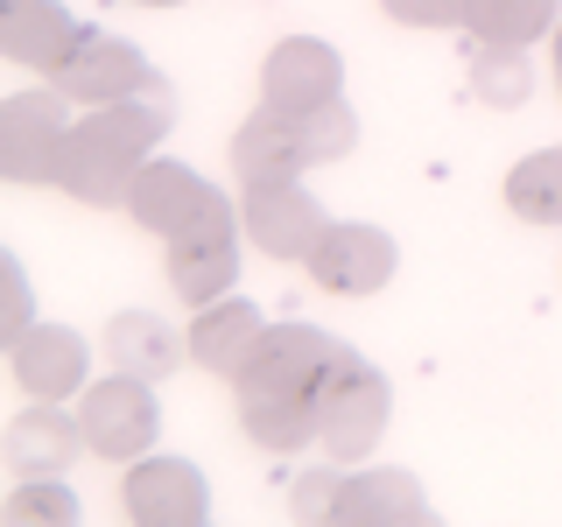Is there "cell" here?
Returning <instances> with one entry per match:
<instances>
[{"label":"cell","instance_id":"16","mask_svg":"<svg viewBox=\"0 0 562 527\" xmlns=\"http://www.w3.org/2000/svg\"><path fill=\"white\" fill-rule=\"evenodd\" d=\"M8 471L14 479H64L70 464H78V450H85V422L78 415H64L57 401H35V408H22L8 422Z\"/></svg>","mask_w":562,"mask_h":527},{"label":"cell","instance_id":"12","mask_svg":"<svg viewBox=\"0 0 562 527\" xmlns=\"http://www.w3.org/2000/svg\"><path fill=\"white\" fill-rule=\"evenodd\" d=\"M162 274L190 310L233 295V281H239V218H218V225H204V233L162 239Z\"/></svg>","mask_w":562,"mask_h":527},{"label":"cell","instance_id":"14","mask_svg":"<svg viewBox=\"0 0 562 527\" xmlns=\"http://www.w3.org/2000/svg\"><path fill=\"white\" fill-rule=\"evenodd\" d=\"M8 366H14V380H22L35 401H64V394L85 386L92 351H85V338L70 324H22L8 338Z\"/></svg>","mask_w":562,"mask_h":527},{"label":"cell","instance_id":"24","mask_svg":"<svg viewBox=\"0 0 562 527\" xmlns=\"http://www.w3.org/2000/svg\"><path fill=\"white\" fill-rule=\"evenodd\" d=\"M0 514H8V520H78V500H70L57 479H22L8 492Z\"/></svg>","mask_w":562,"mask_h":527},{"label":"cell","instance_id":"2","mask_svg":"<svg viewBox=\"0 0 562 527\" xmlns=\"http://www.w3.org/2000/svg\"><path fill=\"white\" fill-rule=\"evenodd\" d=\"M169 127H176V99H169V78L155 70L134 99L92 105L85 120H70L57 190H70L78 204H127L134 176L148 169V148Z\"/></svg>","mask_w":562,"mask_h":527},{"label":"cell","instance_id":"3","mask_svg":"<svg viewBox=\"0 0 562 527\" xmlns=\"http://www.w3.org/2000/svg\"><path fill=\"white\" fill-rule=\"evenodd\" d=\"M127 218L155 239H183V233H204V225L233 218V204H225V190L211 183V176H198L190 162H155L148 155V169H140L134 190H127Z\"/></svg>","mask_w":562,"mask_h":527},{"label":"cell","instance_id":"22","mask_svg":"<svg viewBox=\"0 0 562 527\" xmlns=\"http://www.w3.org/2000/svg\"><path fill=\"white\" fill-rule=\"evenodd\" d=\"M471 92H479L485 105H499V113H514V105H527V92H535V70H527V49L479 43V64H471Z\"/></svg>","mask_w":562,"mask_h":527},{"label":"cell","instance_id":"27","mask_svg":"<svg viewBox=\"0 0 562 527\" xmlns=\"http://www.w3.org/2000/svg\"><path fill=\"white\" fill-rule=\"evenodd\" d=\"M555 92H562V22H555Z\"/></svg>","mask_w":562,"mask_h":527},{"label":"cell","instance_id":"20","mask_svg":"<svg viewBox=\"0 0 562 527\" xmlns=\"http://www.w3.org/2000/svg\"><path fill=\"white\" fill-rule=\"evenodd\" d=\"M555 22H562V0H471V14H464V29L479 43H506V49L555 35Z\"/></svg>","mask_w":562,"mask_h":527},{"label":"cell","instance_id":"17","mask_svg":"<svg viewBox=\"0 0 562 527\" xmlns=\"http://www.w3.org/2000/svg\"><path fill=\"white\" fill-rule=\"evenodd\" d=\"M260 330H268V316L246 303V295H218V303H204L198 324H190V359H198L204 373L233 380L246 366V351L260 345Z\"/></svg>","mask_w":562,"mask_h":527},{"label":"cell","instance_id":"10","mask_svg":"<svg viewBox=\"0 0 562 527\" xmlns=\"http://www.w3.org/2000/svg\"><path fill=\"white\" fill-rule=\"evenodd\" d=\"M148 78H155V70H148V57H140L127 35L85 29V43L64 57V70H57L49 85H57L70 105H113V99H134Z\"/></svg>","mask_w":562,"mask_h":527},{"label":"cell","instance_id":"26","mask_svg":"<svg viewBox=\"0 0 562 527\" xmlns=\"http://www.w3.org/2000/svg\"><path fill=\"white\" fill-rule=\"evenodd\" d=\"M386 22H408V29H464L471 0H380Z\"/></svg>","mask_w":562,"mask_h":527},{"label":"cell","instance_id":"21","mask_svg":"<svg viewBox=\"0 0 562 527\" xmlns=\"http://www.w3.org/2000/svg\"><path fill=\"white\" fill-rule=\"evenodd\" d=\"M506 211L527 225H562V148H535L506 176Z\"/></svg>","mask_w":562,"mask_h":527},{"label":"cell","instance_id":"6","mask_svg":"<svg viewBox=\"0 0 562 527\" xmlns=\"http://www.w3.org/2000/svg\"><path fill=\"white\" fill-rule=\"evenodd\" d=\"M64 92L43 85V92H14L0 105V176L8 183H57L64 169V141H70V113Z\"/></svg>","mask_w":562,"mask_h":527},{"label":"cell","instance_id":"28","mask_svg":"<svg viewBox=\"0 0 562 527\" xmlns=\"http://www.w3.org/2000/svg\"><path fill=\"white\" fill-rule=\"evenodd\" d=\"M134 8H183V0H134Z\"/></svg>","mask_w":562,"mask_h":527},{"label":"cell","instance_id":"1","mask_svg":"<svg viewBox=\"0 0 562 527\" xmlns=\"http://www.w3.org/2000/svg\"><path fill=\"white\" fill-rule=\"evenodd\" d=\"M345 359H351V345H338L316 324H268L260 345L246 351V366L233 373L239 429L274 457L316 444V401H324V386Z\"/></svg>","mask_w":562,"mask_h":527},{"label":"cell","instance_id":"19","mask_svg":"<svg viewBox=\"0 0 562 527\" xmlns=\"http://www.w3.org/2000/svg\"><path fill=\"white\" fill-rule=\"evenodd\" d=\"M338 520L351 527H422L429 520V500H422V485L408 471H359V479H345L338 492Z\"/></svg>","mask_w":562,"mask_h":527},{"label":"cell","instance_id":"5","mask_svg":"<svg viewBox=\"0 0 562 527\" xmlns=\"http://www.w3.org/2000/svg\"><path fill=\"white\" fill-rule=\"evenodd\" d=\"M386 415H394L386 373H373V366H366L359 351H351L338 373H330L324 401H316V444L330 450V464H359V457L380 444Z\"/></svg>","mask_w":562,"mask_h":527},{"label":"cell","instance_id":"13","mask_svg":"<svg viewBox=\"0 0 562 527\" xmlns=\"http://www.w3.org/2000/svg\"><path fill=\"white\" fill-rule=\"evenodd\" d=\"M78 43H85V22L64 14L57 0H0V57H8V64L57 78L64 57Z\"/></svg>","mask_w":562,"mask_h":527},{"label":"cell","instance_id":"15","mask_svg":"<svg viewBox=\"0 0 562 527\" xmlns=\"http://www.w3.org/2000/svg\"><path fill=\"white\" fill-rule=\"evenodd\" d=\"M303 169H310V148H303V127H295V113H281V105H260L254 120H239V134H233V176H239V190L295 183Z\"/></svg>","mask_w":562,"mask_h":527},{"label":"cell","instance_id":"18","mask_svg":"<svg viewBox=\"0 0 562 527\" xmlns=\"http://www.w3.org/2000/svg\"><path fill=\"white\" fill-rule=\"evenodd\" d=\"M190 338H176L162 316L148 310H120L105 316V359H113V373H140V380H169L176 366H183Z\"/></svg>","mask_w":562,"mask_h":527},{"label":"cell","instance_id":"11","mask_svg":"<svg viewBox=\"0 0 562 527\" xmlns=\"http://www.w3.org/2000/svg\"><path fill=\"white\" fill-rule=\"evenodd\" d=\"M394 260L401 254L380 225H330L303 268H310L316 289H330V295H380L386 281H394Z\"/></svg>","mask_w":562,"mask_h":527},{"label":"cell","instance_id":"4","mask_svg":"<svg viewBox=\"0 0 562 527\" xmlns=\"http://www.w3.org/2000/svg\"><path fill=\"white\" fill-rule=\"evenodd\" d=\"M78 422H85V450L105 457V464H134V457L155 450V429H162V408H155V380L140 373H113V380H92L78 401Z\"/></svg>","mask_w":562,"mask_h":527},{"label":"cell","instance_id":"25","mask_svg":"<svg viewBox=\"0 0 562 527\" xmlns=\"http://www.w3.org/2000/svg\"><path fill=\"white\" fill-rule=\"evenodd\" d=\"M338 492H345V471L330 464V471H303L289 492V506H295V520H338Z\"/></svg>","mask_w":562,"mask_h":527},{"label":"cell","instance_id":"8","mask_svg":"<svg viewBox=\"0 0 562 527\" xmlns=\"http://www.w3.org/2000/svg\"><path fill=\"white\" fill-rule=\"evenodd\" d=\"M239 211H246V239H254L268 260H310V254H316V239L330 233L324 204H316L303 183L239 190Z\"/></svg>","mask_w":562,"mask_h":527},{"label":"cell","instance_id":"9","mask_svg":"<svg viewBox=\"0 0 562 527\" xmlns=\"http://www.w3.org/2000/svg\"><path fill=\"white\" fill-rule=\"evenodd\" d=\"M338 92H345V64L324 35H281L260 64V105H281V113H310Z\"/></svg>","mask_w":562,"mask_h":527},{"label":"cell","instance_id":"7","mask_svg":"<svg viewBox=\"0 0 562 527\" xmlns=\"http://www.w3.org/2000/svg\"><path fill=\"white\" fill-rule=\"evenodd\" d=\"M134 527H204L211 520V485L190 457H134L120 485Z\"/></svg>","mask_w":562,"mask_h":527},{"label":"cell","instance_id":"23","mask_svg":"<svg viewBox=\"0 0 562 527\" xmlns=\"http://www.w3.org/2000/svg\"><path fill=\"white\" fill-rule=\"evenodd\" d=\"M295 127H303L310 169H316V162H345V155L359 148V120H351L345 99H324V105H310V113H295Z\"/></svg>","mask_w":562,"mask_h":527}]
</instances>
